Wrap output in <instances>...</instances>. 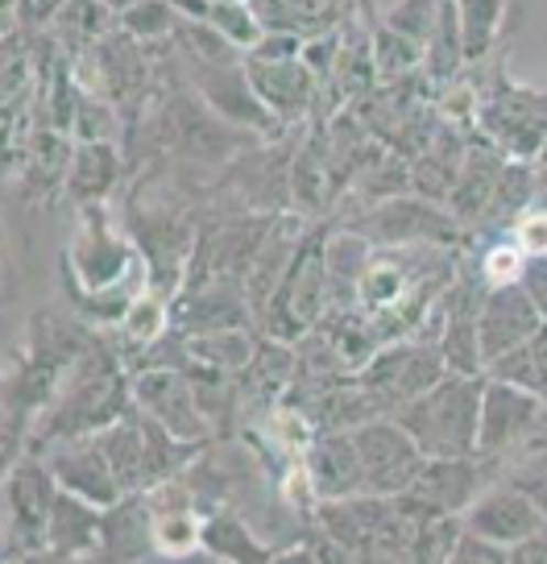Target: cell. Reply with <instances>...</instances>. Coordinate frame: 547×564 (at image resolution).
<instances>
[{"mask_svg": "<svg viewBox=\"0 0 547 564\" xmlns=\"http://www.w3.org/2000/svg\"><path fill=\"white\" fill-rule=\"evenodd\" d=\"M96 333L100 328L75 316H58L54 307H42L30 316L25 336L4 370V457L9 460L25 453L37 415L54 403L67 370L79 361V352L88 349Z\"/></svg>", "mask_w": 547, "mask_h": 564, "instance_id": "obj_1", "label": "cell"}, {"mask_svg": "<svg viewBox=\"0 0 547 564\" xmlns=\"http://www.w3.org/2000/svg\"><path fill=\"white\" fill-rule=\"evenodd\" d=\"M129 406H133V373L124 366L121 349L108 345L105 333H96L88 349L79 352V361L67 370L54 403L37 415L25 453L42 457L54 444L96 436L112 420H121Z\"/></svg>", "mask_w": 547, "mask_h": 564, "instance_id": "obj_2", "label": "cell"}, {"mask_svg": "<svg viewBox=\"0 0 547 564\" xmlns=\"http://www.w3.org/2000/svg\"><path fill=\"white\" fill-rule=\"evenodd\" d=\"M336 220L332 216H319L303 229L299 246L286 262L283 279L274 286L270 303L262 307L265 336L286 340V345H299L303 336L316 328L319 319L328 316L332 307V279H328V237H332Z\"/></svg>", "mask_w": 547, "mask_h": 564, "instance_id": "obj_3", "label": "cell"}, {"mask_svg": "<svg viewBox=\"0 0 547 564\" xmlns=\"http://www.w3.org/2000/svg\"><path fill=\"white\" fill-rule=\"evenodd\" d=\"M150 133H154V145L162 154H175V159L187 162H208V166H220V162H232L237 154H245L253 145H262L265 138L249 133L241 124L225 121L216 112L195 84L187 79L183 88L166 91L158 100V108L150 112Z\"/></svg>", "mask_w": 547, "mask_h": 564, "instance_id": "obj_4", "label": "cell"}, {"mask_svg": "<svg viewBox=\"0 0 547 564\" xmlns=\"http://www.w3.org/2000/svg\"><path fill=\"white\" fill-rule=\"evenodd\" d=\"M481 394L485 373L448 370L431 390L415 403H406L394 420L419 441L427 457H481L477 432H481Z\"/></svg>", "mask_w": 547, "mask_h": 564, "instance_id": "obj_5", "label": "cell"}, {"mask_svg": "<svg viewBox=\"0 0 547 564\" xmlns=\"http://www.w3.org/2000/svg\"><path fill=\"white\" fill-rule=\"evenodd\" d=\"M311 523L332 544L344 547L349 561H411L415 519L398 511V502L386 494L324 498V502H316Z\"/></svg>", "mask_w": 547, "mask_h": 564, "instance_id": "obj_6", "label": "cell"}, {"mask_svg": "<svg viewBox=\"0 0 547 564\" xmlns=\"http://www.w3.org/2000/svg\"><path fill=\"white\" fill-rule=\"evenodd\" d=\"M58 274L75 279L88 291H112V286H150V265L133 232L112 220L108 204H84L75 225L72 246L58 258Z\"/></svg>", "mask_w": 547, "mask_h": 564, "instance_id": "obj_7", "label": "cell"}, {"mask_svg": "<svg viewBox=\"0 0 547 564\" xmlns=\"http://www.w3.org/2000/svg\"><path fill=\"white\" fill-rule=\"evenodd\" d=\"M477 133L494 141L506 159L539 162L547 141V88L518 84L506 63L477 84Z\"/></svg>", "mask_w": 547, "mask_h": 564, "instance_id": "obj_8", "label": "cell"}, {"mask_svg": "<svg viewBox=\"0 0 547 564\" xmlns=\"http://www.w3.org/2000/svg\"><path fill=\"white\" fill-rule=\"evenodd\" d=\"M58 477H54L51 460L37 453H21L9 460L4 469V561H42L46 552V528H51V511L58 502Z\"/></svg>", "mask_w": 547, "mask_h": 564, "instance_id": "obj_9", "label": "cell"}, {"mask_svg": "<svg viewBox=\"0 0 547 564\" xmlns=\"http://www.w3.org/2000/svg\"><path fill=\"white\" fill-rule=\"evenodd\" d=\"M340 225L357 229L361 237H370L373 246H386V249H403V246L464 249V241H469V229L460 225L457 216L419 192L390 195V199L361 208V216H349Z\"/></svg>", "mask_w": 547, "mask_h": 564, "instance_id": "obj_10", "label": "cell"}, {"mask_svg": "<svg viewBox=\"0 0 547 564\" xmlns=\"http://www.w3.org/2000/svg\"><path fill=\"white\" fill-rule=\"evenodd\" d=\"M444 373L448 361L431 336H398L373 352V361L357 370V378L373 394V403L382 406V415H398L406 403L436 387Z\"/></svg>", "mask_w": 547, "mask_h": 564, "instance_id": "obj_11", "label": "cell"}, {"mask_svg": "<svg viewBox=\"0 0 547 564\" xmlns=\"http://www.w3.org/2000/svg\"><path fill=\"white\" fill-rule=\"evenodd\" d=\"M547 441V399L535 390L506 382L485 373V394H481V432H477V453L490 460H502L511 453H527Z\"/></svg>", "mask_w": 547, "mask_h": 564, "instance_id": "obj_12", "label": "cell"}, {"mask_svg": "<svg viewBox=\"0 0 547 564\" xmlns=\"http://www.w3.org/2000/svg\"><path fill=\"white\" fill-rule=\"evenodd\" d=\"M490 457H427L419 477L394 494L398 511L411 519H440V514H464L477 502V494L490 490Z\"/></svg>", "mask_w": 547, "mask_h": 564, "instance_id": "obj_13", "label": "cell"}, {"mask_svg": "<svg viewBox=\"0 0 547 564\" xmlns=\"http://www.w3.org/2000/svg\"><path fill=\"white\" fill-rule=\"evenodd\" d=\"M187 79L195 84V91L208 100V105L225 117V121L241 124L249 133H258L265 141H283V133H291L258 96L253 79L245 70V58H232V63H187Z\"/></svg>", "mask_w": 547, "mask_h": 564, "instance_id": "obj_14", "label": "cell"}, {"mask_svg": "<svg viewBox=\"0 0 547 564\" xmlns=\"http://www.w3.org/2000/svg\"><path fill=\"white\" fill-rule=\"evenodd\" d=\"M353 441L357 453H361V465H365V494H386V498L403 494L419 477L427 460L419 441L394 415H378V420L357 423Z\"/></svg>", "mask_w": 547, "mask_h": 564, "instance_id": "obj_15", "label": "cell"}, {"mask_svg": "<svg viewBox=\"0 0 547 564\" xmlns=\"http://www.w3.org/2000/svg\"><path fill=\"white\" fill-rule=\"evenodd\" d=\"M133 403L142 406L150 420H158L171 436L192 444H212V420L195 394V382L187 370L158 366V370L133 373Z\"/></svg>", "mask_w": 547, "mask_h": 564, "instance_id": "obj_16", "label": "cell"}, {"mask_svg": "<svg viewBox=\"0 0 547 564\" xmlns=\"http://www.w3.org/2000/svg\"><path fill=\"white\" fill-rule=\"evenodd\" d=\"M245 70L253 79L265 108L286 124L299 129L307 117L319 112V75L307 67V58H258L245 54Z\"/></svg>", "mask_w": 547, "mask_h": 564, "instance_id": "obj_17", "label": "cell"}, {"mask_svg": "<svg viewBox=\"0 0 547 564\" xmlns=\"http://www.w3.org/2000/svg\"><path fill=\"white\" fill-rule=\"evenodd\" d=\"M460 519H464L469 531L490 535V540H497V544H506V547L523 544L535 531L547 528V514L539 511V502H535L523 486H514L511 477H506L502 486H490V490L477 494V502L460 514Z\"/></svg>", "mask_w": 547, "mask_h": 564, "instance_id": "obj_18", "label": "cell"}, {"mask_svg": "<svg viewBox=\"0 0 547 564\" xmlns=\"http://www.w3.org/2000/svg\"><path fill=\"white\" fill-rule=\"evenodd\" d=\"M539 324H544V316H539V307L523 282L490 286L481 300V361L490 366L502 352L518 349L523 340L539 333Z\"/></svg>", "mask_w": 547, "mask_h": 564, "instance_id": "obj_19", "label": "cell"}, {"mask_svg": "<svg viewBox=\"0 0 547 564\" xmlns=\"http://www.w3.org/2000/svg\"><path fill=\"white\" fill-rule=\"evenodd\" d=\"M42 457L51 460V469L63 490L79 494V498H88V502H96V507H112V502H121L124 498L121 477L112 474V460L105 457V448H100L96 436H79V441L54 444V448H46Z\"/></svg>", "mask_w": 547, "mask_h": 564, "instance_id": "obj_20", "label": "cell"}, {"mask_svg": "<svg viewBox=\"0 0 547 564\" xmlns=\"http://www.w3.org/2000/svg\"><path fill=\"white\" fill-rule=\"evenodd\" d=\"M303 465H307V481H311L316 502L365 494V465H361V453H357L353 427L316 432L307 453H303Z\"/></svg>", "mask_w": 547, "mask_h": 564, "instance_id": "obj_21", "label": "cell"}, {"mask_svg": "<svg viewBox=\"0 0 547 564\" xmlns=\"http://www.w3.org/2000/svg\"><path fill=\"white\" fill-rule=\"evenodd\" d=\"M506 154L497 150L494 141L485 138V133H477L469 138V150H464V166H460L457 175V187L448 195V212L457 216L464 229H477L481 220H485V212L494 204V192H497V178L506 171Z\"/></svg>", "mask_w": 547, "mask_h": 564, "instance_id": "obj_22", "label": "cell"}, {"mask_svg": "<svg viewBox=\"0 0 547 564\" xmlns=\"http://www.w3.org/2000/svg\"><path fill=\"white\" fill-rule=\"evenodd\" d=\"M100 523H105V507H96V502H88V498H79L72 490H58L42 561H96Z\"/></svg>", "mask_w": 547, "mask_h": 564, "instance_id": "obj_23", "label": "cell"}, {"mask_svg": "<svg viewBox=\"0 0 547 564\" xmlns=\"http://www.w3.org/2000/svg\"><path fill=\"white\" fill-rule=\"evenodd\" d=\"M154 556H158V540H154L150 498H145V494H124L121 502L105 507L96 561L129 564V561H154Z\"/></svg>", "mask_w": 547, "mask_h": 564, "instance_id": "obj_24", "label": "cell"}, {"mask_svg": "<svg viewBox=\"0 0 547 564\" xmlns=\"http://www.w3.org/2000/svg\"><path fill=\"white\" fill-rule=\"evenodd\" d=\"M295 378H299V349L262 333L253 361L237 373V390H241V403H253L262 415H270L274 406H283Z\"/></svg>", "mask_w": 547, "mask_h": 564, "instance_id": "obj_25", "label": "cell"}, {"mask_svg": "<svg viewBox=\"0 0 547 564\" xmlns=\"http://www.w3.org/2000/svg\"><path fill=\"white\" fill-rule=\"evenodd\" d=\"M124 178V154L117 141H75L72 171H67V187L63 199L84 208V204H108Z\"/></svg>", "mask_w": 547, "mask_h": 564, "instance_id": "obj_26", "label": "cell"}, {"mask_svg": "<svg viewBox=\"0 0 547 564\" xmlns=\"http://www.w3.org/2000/svg\"><path fill=\"white\" fill-rule=\"evenodd\" d=\"M258 9L265 30H283V34H299L303 42L319 34H332L344 21L353 18L349 0H249Z\"/></svg>", "mask_w": 547, "mask_h": 564, "instance_id": "obj_27", "label": "cell"}, {"mask_svg": "<svg viewBox=\"0 0 547 564\" xmlns=\"http://www.w3.org/2000/svg\"><path fill=\"white\" fill-rule=\"evenodd\" d=\"M204 552L216 561L229 564H270L283 561V552L274 544H265L258 531L249 528L232 507H212L204 511Z\"/></svg>", "mask_w": 547, "mask_h": 564, "instance_id": "obj_28", "label": "cell"}, {"mask_svg": "<svg viewBox=\"0 0 547 564\" xmlns=\"http://www.w3.org/2000/svg\"><path fill=\"white\" fill-rule=\"evenodd\" d=\"M51 30H54V42L72 54V58H79V54H88L96 42H105L117 30V13L108 9V0H67L54 13Z\"/></svg>", "mask_w": 547, "mask_h": 564, "instance_id": "obj_29", "label": "cell"}, {"mask_svg": "<svg viewBox=\"0 0 547 564\" xmlns=\"http://www.w3.org/2000/svg\"><path fill=\"white\" fill-rule=\"evenodd\" d=\"M535 192H539V162L511 159L502 178H497L494 204H490L485 220L477 229H511L514 220L535 204Z\"/></svg>", "mask_w": 547, "mask_h": 564, "instance_id": "obj_30", "label": "cell"}, {"mask_svg": "<svg viewBox=\"0 0 547 564\" xmlns=\"http://www.w3.org/2000/svg\"><path fill=\"white\" fill-rule=\"evenodd\" d=\"M457 9L460 30H464V58H469V67H481L497 51L511 0H457Z\"/></svg>", "mask_w": 547, "mask_h": 564, "instance_id": "obj_31", "label": "cell"}, {"mask_svg": "<svg viewBox=\"0 0 547 564\" xmlns=\"http://www.w3.org/2000/svg\"><path fill=\"white\" fill-rule=\"evenodd\" d=\"M370 37H373V63H378V75H382V84H398V79H411L415 70H424L427 46L419 42V37H411V34H403V30H394L386 18L373 21Z\"/></svg>", "mask_w": 547, "mask_h": 564, "instance_id": "obj_32", "label": "cell"}, {"mask_svg": "<svg viewBox=\"0 0 547 564\" xmlns=\"http://www.w3.org/2000/svg\"><path fill=\"white\" fill-rule=\"evenodd\" d=\"M187 345H192V357L208 361L216 370L241 373L249 361H253L262 336H253L249 328H241V324H229V328H208V333L187 336Z\"/></svg>", "mask_w": 547, "mask_h": 564, "instance_id": "obj_33", "label": "cell"}, {"mask_svg": "<svg viewBox=\"0 0 547 564\" xmlns=\"http://www.w3.org/2000/svg\"><path fill=\"white\" fill-rule=\"evenodd\" d=\"M485 373L506 378V382H518V387L535 390L539 399H547V319L539 324V333L530 336V340H523L518 349L502 352L497 361H490Z\"/></svg>", "mask_w": 547, "mask_h": 564, "instance_id": "obj_34", "label": "cell"}, {"mask_svg": "<svg viewBox=\"0 0 547 564\" xmlns=\"http://www.w3.org/2000/svg\"><path fill=\"white\" fill-rule=\"evenodd\" d=\"M178 25V9L175 0H138L117 13V30L129 34L133 42H145V46H158L166 37H175Z\"/></svg>", "mask_w": 547, "mask_h": 564, "instance_id": "obj_35", "label": "cell"}, {"mask_svg": "<svg viewBox=\"0 0 547 564\" xmlns=\"http://www.w3.org/2000/svg\"><path fill=\"white\" fill-rule=\"evenodd\" d=\"M460 535H464V519L460 514H440V519H415V544H411V561L415 564H448L457 552Z\"/></svg>", "mask_w": 547, "mask_h": 564, "instance_id": "obj_36", "label": "cell"}, {"mask_svg": "<svg viewBox=\"0 0 547 564\" xmlns=\"http://www.w3.org/2000/svg\"><path fill=\"white\" fill-rule=\"evenodd\" d=\"M220 34L229 37L232 46H241V51H253L258 42L265 37V25L258 18V9L249 4V0H212V13H208Z\"/></svg>", "mask_w": 547, "mask_h": 564, "instance_id": "obj_37", "label": "cell"}, {"mask_svg": "<svg viewBox=\"0 0 547 564\" xmlns=\"http://www.w3.org/2000/svg\"><path fill=\"white\" fill-rule=\"evenodd\" d=\"M436 13H440V0H398V4H390L382 18H386L394 30L419 37L427 46V34H431V25H436Z\"/></svg>", "mask_w": 547, "mask_h": 564, "instance_id": "obj_38", "label": "cell"}, {"mask_svg": "<svg viewBox=\"0 0 547 564\" xmlns=\"http://www.w3.org/2000/svg\"><path fill=\"white\" fill-rule=\"evenodd\" d=\"M511 481L514 486H523V490L539 502V511L547 514V441L523 453V460L511 469Z\"/></svg>", "mask_w": 547, "mask_h": 564, "instance_id": "obj_39", "label": "cell"}, {"mask_svg": "<svg viewBox=\"0 0 547 564\" xmlns=\"http://www.w3.org/2000/svg\"><path fill=\"white\" fill-rule=\"evenodd\" d=\"M457 564H511V547L490 540V535H477V531L464 528L457 552H452Z\"/></svg>", "mask_w": 547, "mask_h": 564, "instance_id": "obj_40", "label": "cell"}, {"mask_svg": "<svg viewBox=\"0 0 547 564\" xmlns=\"http://www.w3.org/2000/svg\"><path fill=\"white\" fill-rule=\"evenodd\" d=\"M511 237L527 249V258H539V253H547V208L530 204V208L511 225Z\"/></svg>", "mask_w": 547, "mask_h": 564, "instance_id": "obj_41", "label": "cell"}, {"mask_svg": "<svg viewBox=\"0 0 547 564\" xmlns=\"http://www.w3.org/2000/svg\"><path fill=\"white\" fill-rule=\"evenodd\" d=\"M63 4H67V0H9V9H13V25H21V30L51 25L54 13H58Z\"/></svg>", "mask_w": 547, "mask_h": 564, "instance_id": "obj_42", "label": "cell"}, {"mask_svg": "<svg viewBox=\"0 0 547 564\" xmlns=\"http://www.w3.org/2000/svg\"><path fill=\"white\" fill-rule=\"evenodd\" d=\"M523 286H527V295L535 300V307H539V316L547 319V253H539V258H527V270H523Z\"/></svg>", "mask_w": 547, "mask_h": 564, "instance_id": "obj_43", "label": "cell"}, {"mask_svg": "<svg viewBox=\"0 0 547 564\" xmlns=\"http://www.w3.org/2000/svg\"><path fill=\"white\" fill-rule=\"evenodd\" d=\"M511 564H547V528L511 547Z\"/></svg>", "mask_w": 547, "mask_h": 564, "instance_id": "obj_44", "label": "cell"}, {"mask_svg": "<svg viewBox=\"0 0 547 564\" xmlns=\"http://www.w3.org/2000/svg\"><path fill=\"white\" fill-rule=\"evenodd\" d=\"M535 204L547 208V166H539V192H535Z\"/></svg>", "mask_w": 547, "mask_h": 564, "instance_id": "obj_45", "label": "cell"}, {"mask_svg": "<svg viewBox=\"0 0 547 564\" xmlns=\"http://www.w3.org/2000/svg\"><path fill=\"white\" fill-rule=\"evenodd\" d=\"M129 4H138V0H108V9H112V13H121V9H129Z\"/></svg>", "mask_w": 547, "mask_h": 564, "instance_id": "obj_46", "label": "cell"}]
</instances>
